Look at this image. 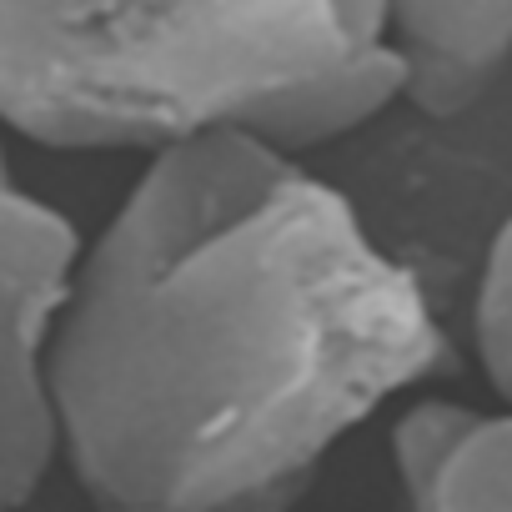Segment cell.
<instances>
[{
  "instance_id": "obj_5",
  "label": "cell",
  "mask_w": 512,
  "mask_h": 512,
  "mask_svg": "<svg viewBox=\"0 0 512 512\" xmlns=\"http://www.w3.org/2000/svg\"><path fill=\"white\" fill-rule=\"evenodd\" d=\"M407 512H512V407L477 412Z\"/></svg>"
},
{
  "instance_id": "obj_7",
  "label": "cell",
  "mask_w": 512,
  "mask_h": 512,
  "mask_svg": "<svg viewBox=\"0 0 512 512\" xmlns=\"http://www.w3.org/2000/svg\"><path fill=\"white\" fill-rule=\"evenodd\" d=\"M472 342L487 382L512 407V216L497 226L472 302Z\"/></svg>"
},
{
  "instance_id": "obj_6",
  "label": "cell",
  "mask_w": 512,
  "mask_h": 512,
  "mask_svg": "<svg viewBox=\"0 0 512 512\" xmlns=\"http://www.w3.org/2000/svg\"><path fill=\"white\" fill-rule=\"evenodd\" d=\"M477 417V407L452 402V397H422L412 407L397 412L392 422V472L407 502H417L427 492V482L437 477L442 457L452 452V442L467 432V422Z\"/></svg>"
},
{
  "instance_id": "obj_8",
  "label": "cell",
  "mask_w": 512,
  "mask_h": 512,
  "mask_svg": "<svg viewBox=\"0 0 512 512\" xmlns=\"http://www.w3.org/2000/svg\"><path fill=\"white\" fill-rule=\"evenodd\" d=\"M96 512H151V507H96Z\"/></svg>"
},
{
  "instance_id": "obj_9",
  "label": "cell",
  "mask_w": 512,
  "mask_h": 512,
  "mask_svg": "<svg viewBox=\"0 0 512 512\" xmlns=\"http://www.w3.org/2000/svg\"><path fill=\"white\" fill-rule=\"evenodd\" d=\"M327 512H337V507H327Z\"/></svg>"
},
{
  "instance_id": "obj_3",
  "label": "cell",
  "mask_w": 512,
  "mask_h": 512,
  "mask_svg": "<svg viewBox=\"0 0 512 512\" xmlns=\"http://www.w3.org/2000/svg\"><path fill=\"white\" fill-rule=\"evenodd\" d=\"M81 231L26 191L0 141V512H21L61 457L46 347L71 297Z\"/></svg>"
},
{
  "instance_id": "obj_4",
  "label": "cell",
  "mask_w": 512,
  "mask_h": 512,
  "mask_svg": "<svg viewBox=\"0 0 512 512\" xmlns=\"http://www.w3.org/2000/svg\"><path fill=\"white\" fill-rule=\"evenodd\" d=\"M387 46L402 56L407 101L452 121L512 61V0H382Z\"/></svg>"
},
{
  "instance_id": "obj_2",
  "label": "cell",
  "mask_w": 512,
  "mask_h": 512,
  "mask_svg": "<svg viewBox=\"0 0 512 512\" xmlns=\"http://www.w3.org/2000/svg\"><path fill=\"white\" fill-rule=\"evenodd\" d=\"M402 91L382 0H0V126L51 151L246 131L302 156Z\"/></svg>"
},
{
  "instance_id": "obj_1",
  "label": "cell",
  "mask_w": 512,
  "mask_h": 512,
  "mask_svg": "<svg viewBox=\"0 0 512 512\" xmlns=\"http://www.w3.org/2000/svg\"><path fill=\"white\" fill-rule=\"evenodd\" d=\"M447 367L427 287L347 191L211 131L156 151L81 241L46 392L96 507L297 512L347 432Z\"/></svg>"
}]
</instances>
